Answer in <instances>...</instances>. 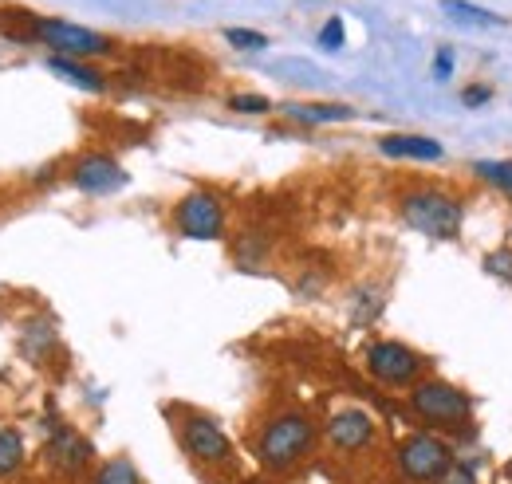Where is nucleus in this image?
<instances>
[{"mask_svg": "<svg viewBox=\"0 0 512 484\" xmlns=\"http://www.w3.org/2000/svg\"><path fill=\"white\" fill-rule=\"evenodd\" d=\"M316 437H320V429H316V422L304 410H284V414H276L272 422L260 429L256 461L264 469H272V473H288V469H296L316 449Z\"/></svg>", "mask_w": 512, "mask_h": 484, "instance_id": "1", "label": "nucleus"}, {"mask_svg": "<svg viewBox=\"0 0 512 484\" xmlns=\"http://www.w3.org/2000/svg\"><path fill=\"white\" fill-rule=\"evenodd\" d=\"M398 213L402 221L422 233V237H434V241H453L461 233V221H465V209L461 201L438 189V185H418V189H406L398 197Z\"/></svg>", "mask_w": 512, "mask_h": 484, "instance_id": "2", "label": "nucleus"}, {"mask_svg": "<svg viewBox=\"0 0 512 484\" xmlns=\"http://www.w3.org/2000/svg\"><path fill=\"white\" fill-rule=\"evenodd\" d=\"M410 410L434 429H461L473 418V402L465 390L442 378H418L410 386Z\"/></svg>", "mask_w": 512, "mask_h": 484, "instance_id": "3", "label": "nucleus"}, {"mask_svg": "<svg viewBox=\"0 0 512 484\" xmlns=\"http://www.w3.org/2000/svg\"><path fill=\"white\" fill-rule=\"evenodd\" d=\"M32 36L52 56H67V60H95V56H111L115 52L111 36H103L95 28H83V24H71V20H44V16H36L32 20Z\"/></svg>", "mask_w": 512, "mask_h": 484, "instance_id": "4", "label": "nucleus"}, {"mask_svg": "<svg viewBox=\"0 0 512 484\" xmlns=\"http://www.w3.org/2000/svg\"><path fill=\"white\" fill-rule=\"evenodd\" d=\"M394 461L410 484H438L453 469V449L434 433H410L398 441Z\"/></svg>", "mask_w": 512, "mask_h": 484, "instance_id": "5", "label": "nucleus"}, {"mask_svg": "<svg viewBox=\"0 0 512 484\" xmlns=\"http://www.w3.org/2000/svg\"><path fill=\"white\" fill-rule=\"evenodd\" d=\"M174 225L190 241H221L225 237V205L209 189H193L174 205Z\"/></svg>", "mask_w": 512, "mask_h": 484, "instance_id": "6", "label": "nucleus"}, {"mask_svg": "<svg viewBox=\"0 0 512 484\" xmlns=\"http://www.w3.org/2000/svg\"><path fill=\"white\" fill-rule=\"evenodd\" d=\"M363 363L371 370V378H379L383 386H414L422 374V355L398 339H375L363 351Z\"/></svg>", "mask_w": 512, "mask_h": 484, "instance_id": "7", "label": "nucleus"}, {"mask_svg": "<svg viewBox=\"0 0 512 484\" xmlns=\"http://www.w3.org/2000/svg\"><path fill=\"white\" fill-rule=\"evenodd\" d=\"M182 445L197 465H229V457H233V445H229L225 429L209 414H186L182 418Z\"/></svg>", "mask_w": 512, "mask_h": 484, "instance_id": "8", "label": "nucleus"}, {"mask_svg": "<svg viewBox=\"0 0 512 484\" xmlns=\"http://www.w3.org/2000/svg\"><path fill=\"white\" fill-rule=\"evenodd\" d=\"M375 437H379L375 418H371L367 410H359V406L335 410V414L327 418V445H331L335 453H363V449L375 445Z\"/></svg>", "mask_w": 512, "mask_h": 484, "instance_id": "9", "label": "nucleus"}, {"mask_svg": "<svg viewBox=\"0 0 512 484\" xmlns=\"http://www.w3.org/2000/svg\"><path fill=\"white\" fill-rule=\"evenodd\" d=\"M127 170L119 166V158L111 154H83L75 166H71V185L79 193H91V197H107V193H119L127 185Z\"/></svg>", "mask_w": 512, "mask_h": 484, "instance_id": "10", "label": "nucleus"}, {"mask_svg": "<svg viewBox=\"0 0 512 484\" xmlns=\"http://www.w3.org/2000/svg\"><path fill=\"white\" fill-rule=\"evenodd\" d=\"M379 150L386 158H402V162H442L446 150L438 138H426V134H386L379 138Z\"/></svg>", "mask_w": 512, "mask_h": 484, "instance_id": "11", "label": "nucleus"}, {"mask_svg": "<svg viewBox=\"0 0 512 484\" xmlns=\"http://www.w3.org/2000/svg\"><path fill=\"white\" fill-rule=\"evenodd\" d=\"M48 461L67 473V477H75L87 461H91V441L87 437H79L75 429H60L52 441H48Z\"/></svg>", "mask_w": 512, "mask_h": 484, "instance_id": "12", "label": "nucleus"}, {"mask_svg": "<svg viewBox=\"0 0 512 484\" xmlns=\"http://www.w3.org/2000/svg\"><path fill=\"white\" fill-rule=\"evenodd\" d=\"M284 115L304 126H327V122L355 119V107L347 103H284Z\"/></svg>", "mask_w": 512, "mask_h": 484, "instance_id": "13", "label": "nucleus"}, {"mask_svg": "<svg viewBox=\"0 0 512 484\" xmlns=\"http://www.w3.org/2000/svg\"><path fill=\"white\" fill-rule=\"evenodd\" d=\"M48 71H56L60 79H67V83H75L79 91H91V95L107 91V79H103V71L87 67L83 60H67V56H48Z\"/></svg>", "mask_w": 512, "mask_h": 484, "instance_id": "14", "label": "nucleus"}, {"mask_svg": "<svg viewBox=\"0 0 512 484\" xmlns=\"http://www.w3.org/2000/svg\"><path fill=\"white\" fill-rule=\"evenodd\" d=\"M442 12H446L453 24H465V28H497L501 16L473 4V0H442Z\"/></svg>", "mask_w": 512, "mask_h": 484, "instance_id": "15", "label": "nucleus"}, {"mask_svg": "<svg viewBox=\"0 0 512 484\" xmlns=\"http://www.w3.org/2000/svg\"><path fill=\"white\" fill-rule=\"evenodd\" d=\"M24 469V437L8 425H0V481L16 477Z\"/></svg>", "mask_w": 512, "mask_h": 484, "instance_id": "16", "label": "nucleus"}, {"mask_svg": "<svg viewBox=\"0 0 512 484\" xmlns=\"http://www.w3.org/2000/svg\"><path fill=\"white\" fill-rule=\"evenodd\" d=\"M473 174L481 182H489L493 189H501L505 197H512V158H485L473 166Z\"/></svg>", "mask_w": 512, "mask_h": 484, "instance_id": "17", "label": "nucleus"}, {"mask_svg": "<svg viewBox=\"0 0 512 484\" xmlns=\"http://www.w3.org/2000/svg\"><path fill=\"white\" fill-rule=\"evenodd\" d=\"M95 484H142V477H138V469H134L130 457H111L107 465H99Z\"/></svg>", "mask_w": 512, "mask_h": 484, "instance_id": "18", "label": "nucleus"}, {"mask_svg": "<svg viewBox=\"0 0 512 484\" xmlns=\"http://www.w3.org/2000/svg\"><path fill=\"white\" fill-rule=\"evenodd\" d=\"M225 44H233L237 52H264L268 36L256 32V28H225Z\"/></svg>", "mask_w": 512, "mask_h": 484, "instance_id": "19", "label": "nucleus"}, {"mask_svg": "<svg viewBox=\"0 0 512 484\" xmlns=\"http://www.w3.org/2000/svg\"><path fill=\"white\" fill-rule=\"evenodd\" d=\"M316 44H320L323 52H339V48L347 44V28H343L339 16H327V20H323V28L316 32Z\"/></svg>", "mask_w": 512, "mask_h": 484, "instance_id": "20", "label": "nucleus"}, {"mask_svg": "<svg viewBox=\"0 0 512 484\" xmlns=\"http://www.w3.org/2000/svg\"><path fill=\"white\" fill-rule=\"evenodd\" d=\"M229 107L237 115H268L272 111V99L268 95H229Z\"/></svg>", "mask_w": 512, "mask_h": 484, "instance_id": "21", "label": "nucleus"}, {"mask_svg": "<svg viewBox=\"0 0 512 484\" xmlns=\"http://www.w3.org/2000/svg\"><path fill=\"white\" fill-rule=\"evenodd\" d=\"M461 103H465L469 111L489 107V103H493V87H489V83H473V87H465V91H461Z\"/></svg>", "mask_w": 512, "mask_h": 484, "instance_id": "22", "label": "nucleus"}, {"mask_svg": "<svg viewBox=\"0 0 512 484\" xmlns=\"http://www.w3.org/2000/svg\"><path fill=\"white\" fill-rule=\"evenodd\" d=\"M485 272H493V276H501V280L512 284V252H493V256L485 260Z\"/></svg>", "mask_w": 512, "mask_h": 484, "instance_id": "23", "label": "nucleus"}, {"mask_svg": "<svg viewBox=\"0 0 512 484\" xmlns=\"http://www.w3.org/2000/svg\"><path fill=\"white\" fill-rule=\"evenodd\" d=\"M449 75H453V48H438V56H434V79L446 83Z\"/></svg>", "mask_w": 512, "mask_h": 484, "instance_id": "24", "label": "nucleus"}, {"mask_svg": "<svg viewBox=\"0 0 512 484\" xmlns=\"http://www.w3.org/2000/svg\"><path fill=\"white\" fill-rule=\"evenodd\" d=\"M438 484H477V473H473V469H465V465H453Z\"/></svg>", "mask_w": 512, "mask_h": 484, "instance_id": "25", "label": "nucleus"}, {"mask_svg": "<svg viewBox=\"0 0 512 484\" xmlns=\"http://www.w3.org/2000/svg\"><path fill=\"white\" fill-rule=\"evenodd\" d=\"M505 473H509V481H512V461H509V465H505Z\"/></svg>", "mask_w": 512, "mask_h": 484, "instance_id": "26", "label": "nucleus"}]
</instances>
